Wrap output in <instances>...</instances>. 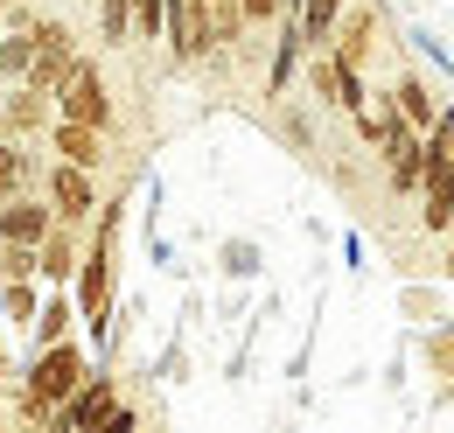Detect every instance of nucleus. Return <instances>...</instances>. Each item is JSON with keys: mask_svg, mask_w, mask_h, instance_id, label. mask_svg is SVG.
<instances>
[{"mask_svg": "<svg viewBox=\"0 0 454 433\" xmlns=\"http://www.w3.org/2000/svg\"><path fill=\"white\" fill-rule=\"evenodd\" d=\"M238 14H245V28L259 35V28H273V21H280V0H238Z\"/></svg>", "mask_w": 454, "mask_h": 433, "instance_id": "24", "label": "nucleus"}, {"mask_svg": "<svg viewBox=\"0 0 454 433\" xmlns=\"http://www.w3.org/2000/svg\"><path fill=\"white\" fill-rule=\"evenodd\" d=\"M84 371H91V350H84L77 335H63V342H43V350H28V364H14V384H28L35 398L63 405V398L84 384Z\"/></svg>", "mask_w": 454, "mask_h": 433, "instance_id": "3", "label": "nucleus"}, {"mask_svg": "<svg viewBox=\"0 0 454 433\" xmlns=\"http://www.w3.org/2000/svg\"><path fill=\"white\" fill-rule=\"evenodd\" d=\"M77 252H84V224H50L43 231V245H35V279H50V287H70V272H77Z\"/></svg>", "mask_w": 454, "mask_h": 433, "instance_id": "8", "label": "nucleus"}, {"mask_svg": "<svg viewBox=\"0 0 454 433\" xmlns=\"http://www.w3.org/2000/svg\"><path fill=\"white\" fill-rule=\"evenodd\" d=\"M203 7H210V35H217V50H245V35H252V28H245V14H238V0H203Z\"/></svg>", "mask_w": 454, "mask_h": 433, "instance_id": "20", "label": "nucleus"}, {"mask_svg": "<svg viewBox=\"0 0 454 433\" xmlns=\"http://www.w3.org/2000/svg\"><path fill=\"white\" fill-rule=\"evenodd\" d=\"M405 50L419 56L427 70H441V77H448V84H454V50H448V43H441V35H434V28H427V21H412V28H405Z\"/></svg>", "mask_w": 454, "mask_h": 433, "instance_id": "19", "label": "nucleus"}, {"mask_svg": "<svg viewBox=\"0 0 454 433\" xmlns=\"http://www.w3.org/2000/svg\"><path fill=\"white\" fill-rule=\"evenodd\" d=\"M98 43L126 50L133 43V0H98Z\"/></svg>", "mask_w": 454, "mask_h": 433, "instance_id": "21", "label": "nucleus"}, {"mask_svg": "<svg viewBox=\"0 0 454 433\" xmlns=\"http://www.w3.org/2000/svg\"><path fill=\"white\" fill-rule=\"evenodd\" d=\"M70 63H77V28H70V21H57V14H35V56H28V77H21V84L57 91Z\"/></svg>", "mask_w": 454, "mask_h": 433, "instance_id": "6", "label": "nucleus"}, {"mask_svg": "<svg viewBox=\"0 0 454 433\" xmlns=\"http://www.w3.org/2000/svg\"><path fill=\"white\" fill-rule=\"evenodd\" d=\"M119 231H126V196H98V210L84 224V252L70 272V301H77V322L98 342V357H113V308H119Z\"/></svg>", "mask_w": 454, "mask_h": 433, "instance_id": "1", "label": "nucleus"}, {"mask_svg": "<svg viewBox=\"0 0 454 433\" xmlns=\"http://www.w3.org/2000/svg\"><path fill=\"white\" fill-rule=\"evenodd\" d=\"M385 98H392V112L405 119V126H419V133H427V126H434V112H441V91L427 84V70H419V63H405V70H398L392 84H385Z\"/></svg>", "mask_w": 454, "mask_h": 433, "instance_id": "10", "label": "nucleus"}, {"mask_svg": "<svg viewBox=\"0 0 454 433\" xmlns=\"http://www.w3.org/2000/svg\"><path fill=\"white\" fill-rule=\"evenodd\" d=\"M70 328H77V301H70V287H57L50 301H35V322L21 335H28V350H43V342H63Z\"/></svg>", "mask_w": 454, "mask_h": 433, "instance_id": "14", "label": "nucleus"}, {"mask_svg": "<svg viewBox=\"0 0 454 433\" xmlns=\"http://www.w3.org/2000/svg\"><path fill=\"white\" fill-rule=\"evenodd\" d=\"M0 398H7V384H0Z\"/></svg>", "mask_w": 454, "mask_h": 433, "instance_id": "30", "label": "nucleus"}, {"mask_svg": "<svg viewBox=\"0 0 454 433\" xmlns=\"http://www.w3.org/2000/svg\"><path fill=\"white\" fill-rule=\"evenodd\" d=\"M280 133L301 147V154H315V119H308V112H280Z\"/></svg>", "mask_w": 454, "mask_h": 433, "instance_id": "23", "label": "nucleus"}, {"mask_svg": "<svg viewBox=\"0 0 454 433\" xmlns=\"http://www.w3.org/2000/svg\"><path fill=\"white\" fill-rule=\"evenodd\" d=\"M224 272H231V279H252V272H259V245H245V238L224 245Z\"/></svg>", "mask_w": 454, "mask_h": 433, "instance_id": "22", "label": "nucleus"}, {"mask_svg": "<svg viewBox=\"0 0 454 433\" xmlns=\"http://www.w3.org/2000/svg\"><path fill=\"white\" fill-rule=\"evenodd\" d=\"M28 56H35V21H7L0 28V84H21Z\"/></svg>", "mask_w": 454, "mask_h": 433, "instance_id": "16", "label": "nucleus"}, {"mask_svg": "<svg viewBox=\"0 0 454 433\" xmlns=\"http://www.w3.org/2000/svg\"><path fill=\"white\" fill-rule=\"evenodd\" d=\"M50 98H57V119L98 126V133H113V119H119L113 84H106V63H98V56H84V50H77V63L63 70V84L50 91Z\"/></svg>", "mask_w": 454, "mask_h": 433, "instance_id": "2", "label": "nucleus"}, {"mask_svg": "<svg viewBox=\"0 0 454 433\" xmlns=\"http://www.w3.org/2000/svg\"><path fill=\"white\" fill-rule=\"evenodd\" d=\"M342 7H349V0H301L294 21H301V43H308V50H329V28H336Z\"/></svg>", "mask_w": 454, "mask_h": 433, "instance_id": "17", "label": "nucleus"}, {"mask_svg": "<svg viewBox=\"0 0 454 433\" xmlns=\"http://www.w3.org/2000/svg\"><path fill=\"white\" fill-rule=\"evenodd\" d=\"M441 147H454V98H441V112H434V126H427Z\"/></svg>", "mask_w": 454, "mask_h": 433, "instance_id": "25", "label": "nucleus"}, {"mask_svg": "<svg viewBox=\"0 0 454 433\" xmlns=\"http://www.w3.org/2000/svg\"><path fill=\"white\" fill-rule=\"evenodd\" d=\"M0 7H28V0H0Z\"/></svg>", "mask_w": 454, "mask_h": 433, "instance_id": "28", "label": "nucleus"}, {"mask_svg": "<svg viewBox=\"0 0 454 433\" xmlns=\"http://www.w3.org/2000/svg\"><path fill=\"white\" fill-rule=\"evenodd\" d=\"M0 28H7V7H0Z\"/></svg>", "mask_w": 454, "mask_h": 433, "instance_id": "29", "label": "nucleus"}, {"mask_svg": "<svg viewBox=\"0 0 454 433\" xmlns=\"http://www.w3.org/2000/svg\"><path fill=\"white\" fill-rule=\"evenodd\" d=\"M301 77H308V98L329 112H364L371 106V70H356V63H342L336 50H308L301 56Z\"/></svg>", "mask_w": 454, "mask_h": 433, "instance_id": "4", "label": "nucleus"}, {"mask_svg": "<svg viewBox=\"0 0 454 433\" xmlns=\"http://www.w3.org/2000/svg\"><path fill=\"white\" fill-rule=\"evenodd\" d=\"M35 287H43V279H0V322H7V328L35 322V301H43Z\"/></svg>", "mask_w": 454, "mask_h": 433, "instance_id": "18", "label": "nucleus"}, {"mask_svg": "<svg viewBox=\"0 0 454 433\" xmlns=\"http://www.w3.org/2000/svg\"><path fill=\"white\" fill-rule=\"evenodd\" d=\"M0 384H14V357L7 350H0Z\"/></svg>", "mask_w": 454, "mask_h": 433, "instance_id": "26", "label": "nucleus"}, {"mask_svg": "<svg viewBox=\"0 0 454 433\" xmlns=\"http://www.w3.org/2000/svg\"><path fill=\"white\" fill-rule=\"evenodd\" d=\"M0 140H7V112H0Z\"/></svg>", "mask_w": 454, "mask_h": 433, "instance_id": "27", "label": "nucleus"}, {"mask_svg": "<svg viewBox=\"0 0 454 433\" xmlns=\"http://www.w3.org/2000/svg\"><path fill=\"white\" fill-rule=\"evenodd\" d=\"M50 224H57V210H50V196H35V189H21V196L0 203V238H7V245H43Z\"/></svg>", "mask_w": 454, "mask_h": 433, "instance_id": "11", "label": "nucleus"}, {"mask_svg": "<svg viewBox=\"0 0 454 433\" xmlns=\"http://www.w3.org/2000/svg\"><path fill=\"white\" fill-rule=\"evenodd\" d=\"M43 140H50V154H57V161L106 168V133H98V126H77V119H50V126H43Z\"/></svg>", "mask_w": 454, "mask_h": 433, "instance_id": "12", "label": "nucleus"}, {"mask_svg": "<svg viewBox=\"0 0 454 433\" xmlns=\"http://www.w3.org/2000/svg\"><path fill=\"white\" fill-rule=\"evenodd\" d=\"M0 112H7V133L14 140H43V126L57 119V98L35 91V84H0Z\"/></svg>", "mask_w": 454, "mask_h": 433, "instance_id": "9", "label": "nucleus"}, {"mask_svg": "<svg viewBox=\"0 0 454 433\" xmlns=\"http://www.w3.org/2000/svg\"><path fill=\"white\" fill-rule=\"evenodd\" d=\"M35 154H43L35 140H14V133L0 140V203H7V196H21V189H35V168H43Z\"/></svg>", "mask_w": 454, "mask_h": 433, "instance_id": "15", "label": "nucleus"}, {"mask_svg": "<svg viewBox=\"0 0 454 433\" xmlns=\"http://www.w3.org/2000/svg\"><path fill=\"white\" fill-rule=\"evenodd\" d=\"M35 175H43V196H50V210L63 224H91V210H98V168L50 161V168H35Z\"/></svg>", "mask_w": 454, "mask_h": 433, "instance_id": "5", "label": "nucleus"}, {"mask_svg": "<svg viewBox=\"0 0 454 433\" xmlns=\"http://www.w3.org/2000/svg\"><path fill=\"white\" fill-rule=\"evenodd\" d=\"M301 56H308L301 21H294V14H280V21H273V63H266V98H286V84L301 77Z\"/></svg>", "mask_w": 454, "mask_h": 433, "instance_id": "13", "label": "nucleus"}, {"mask_svg": "<svg viewBox=\"0 0 454 433\" xmlns=\"http://www.w3.org/2000/svg\"><path fill=\"white\" fill-rule=\"evenodd\" d=\"M113 405H119V378H113V371H98V364H91V371H84V384H77V391L63 398L57 413H50V427H57V433H84V427H106V413H113Z\"/></svg>", "mask_w": 454, "mask_h": 433, "instance_id": "7", "label": "nucleus"}]
</instances>
